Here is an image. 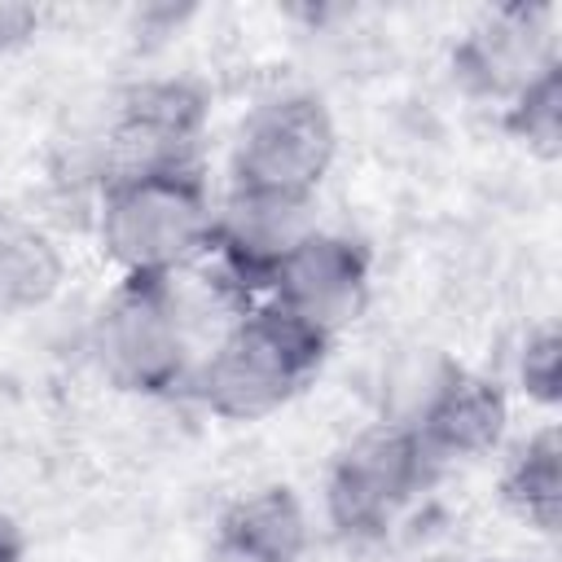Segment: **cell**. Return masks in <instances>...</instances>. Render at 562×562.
<instances>
[{
  "label": "cell",
  "mask_w": 562,
  "mask_h": 562,
  "mask_svg": "<svg viewBox=\"0 0 562 562\" xmlns=\"http://www.w3.org/2000/svg\"><path fill=\"white\" fill-rule=\"evenodd\" d=\"M435 461L404 422H373L351 435L325 474V518L347 540H382L426 492Z\"/></svg>",
  "instance_id": "277c9868"
},
{
  "label": "cell",
  "mask_w": 562,
  "mask_h": 562,
  "mask_svg": "<svg viewBox=\"0 0 562 562\" xmlns=\"http://www.w3.org/2000/svg\"><path fill=\"white\" fill-rule=\"evenodd\" d=\"M307 540L312 527L294 487L268 483L237 496L220 514L206 562H299L307 553Z\"/></svg>",
  "instance_id": "8fae6325"
},
{
  "label": "cell",
  "mask_w": 562,
  "mask_h": 562,
  "mask_svg": "<svg viewBox=\"0 0 562 562\" xmlns=\"http://www.w3.org/2000/svg\"><path fill=\"white\" fill-rule=\"evenodd\" d=\"M501 501L536 531L553 536L562 518V430H531L501 470Z\"/></svg>",
  "instance_id": "4fadbf2b"
},
{
  "label": "cell",
  "mask_w": 562,
  "mask_h": 562,
  "mask_svg": "<svg viewBox=\"0 0 562 562\" xmlns=\"http://www.w3.org/2000/svg\"><path fill=\"white\" fill-rule=\"evenodd\" d=\"M312 206L316 198L228 184V193L215 202L211 250H206L224 290L237 294L241 303H250L255 294H268L277 268L294 255V246L312 228H321Z\"/></svg>",
  "instance_id": "52a82bcc"
},
{
  "label": "cell",
  "mask_w": 562,
  "mask_h": 562,
  "mask_svg": "<svg viewBox=\"0 0 562 562\" xmlns=\"http://www.w3.org/2000/svg\"><path fill=\"white\" fill-rule=\"evenodd\" d=\"M501 127L544 162L562 154V61L549 66L501 110Z\"/></svg>",
  "instance_id": "5bb4252c"
},
{
  "label": "cell",
  "mask_w": 562,
  "mask_h": 562,
  "mask_svg": "<svg viewBox=\"0 0 562 562\" xmlns=\"http://www.w3.org/2000/svg\"><path fill=\"white\" fill-rule=\"evenodd\" d=\"M101 373L132 395H171L193 378L189 316L176 281L123 277L92 321Z\"/></svg>",
  "instance_id": "3957f363"
},
{
  "label": "cell",
  "mask_w": 562,
  "mask_h": 562,
  "mask_svg": "<svg viewBox=\"0 0 562 562\" xmlns=\"http://www.w3.org/2000/svg\"><path fill=\"white\" fill-rule=\"evenodd\" d=\"M518 378H522V391L531 400L558 404V395H562V338L553 325H540L527 334L522 356H518Z\"/></svg>",
  "instance_id": "9a60e30c"
},
{
  "label": "cell",
  "mask_w": 562,
  "mask_h": 562,
  "mask_svg": "<svg viewBox=\"0 0 562 562\" xmlns=\"http://www.w3.org/2000/svg\"><path fill=\"white\" fill-rule=\"evenodd\" d=\"M329 342L272 303L241 307L193 364V395L224 422H259L285 408L325 364Z\"/></svg>",
  "instance_id": "7a4b0ae2"
},
{
  "label": "cell",
  "mask_w": 562,
  "mask_h": 562,
  "mask_svg": "<svg viewBox=\"0 0 562 562\" xmlns=\"http://www.w3.org/2000/svg\"><path fill=\"white\" fill-rule=\"evenodd\" d=\"M0 562H22V536L4 514H0Z\"/></svg>",
  "instance_id": "e0dca14e"
},
{
  "label": "cell",
  "mask_w": 562,
  "mask_h": 562,
  "mask_svg": "<svg viewBox=\"0 0 562 562\" xmlns=\"http://www.w3.org/2000/svg\"><path fill=\"white\" fill-rule=\"evenodd\" d=\"M40 31V9L31 4H0V57L22 48Z\"/></svg>",
  "instance_id": "2e32d148"
},
{
  "label": "cell",
  "mask_w": 562,
  "mask_h": 562,
  "mask_svg": "<svg viewBox=\"0 0 562 562\" xmlns=\"http://www.w3.org/2000/svg\"><path fill=\"white\" fill-rule=\"evenodd\" d=\"M268 303L334 342L369 303V250L347 233L312 228L277 268Z\"/></svg>",
  "instance_id": "9c48e42d"
},
{
  "label": "cell",
  "mask_w": 562,
  "mask_h": 562,
  "mask_svg": "<svg viewBox=\"0 0 562 562\" xmlns=\"http://www.w3.org/2000/svg\"><path fill=\"white\" fill-rule=\"evenodd\" d=\"M395 422H404L413 430V439L439 470L448 461L487 457L505 435L509 400H505L501 382H492L465 364L439 360L435 373L426 378V386L413 395L408 413Z\"/></svg>",
  "instance_id": "30bf717a"
},
{
  "label": "cell",
  "mask_w": 562,
  "mask_h": 562,
  "mask_svg": "<svg viewBox=\"0 0 562 562\" xmlns=\"http://www.w3.org/2000/svg\"><path fill=\"white\" fill-rule=\"evenodd\" d=\"M338 154V127L325 97L285 88L246 110L233 136V184L316 198Z\"/></svg>",
  "instance_id": "8992f818"
},
{
  "label": "cell",
  "mask_w": 562,
  "mask_h": 562,
  "mask_svg": "<svg viewBox=\"0 0 562 562\" xmlns=\"http://www.w3.org/2000/svg\"><path fill=\"white\" fill-rule=\"evenodd\" d=\"M558 35L549 4H496L452 44V83L483 105L505 110L527 83L558 66Z\"/></svg>",
  "instance_id": "ba28073f"
},
{
  "label": "cell",
  "mask_w": 562,
  "mask_h": 562,
  "mask_svg": "<svg viewBox=\"0 0 562 562\" xmlns=\"http://www.w3.org/2000/svg\"><path fill=\"white\" fill-rule=\"evenodd\" d=\"M66 277L57 241L26 215L0 206V316H26L44 307Z\"/></svg>",
  "instance_id": "7c38bea8"
},
{
  "label": "cell",
  "mask_w": 562,
  "mask_h": 562,
  "mask_svg": "<svg viewBox=\"0 0 562 562\" xmlns=\"http://www.w3.org/2000/svg\"><path fill=\"white\" fill-rule=\"evenodd\" d=\"M215 198L193 171H145L97 189V237L123 277L176 281L211 250Z\"/></svg>",
  "instance_id": "6da1fadb"
},
{
  "label": "cell",
  "mask_w": 562,
  "mask_h": 562,
  "mask_svg": "<svg viewBox=\"0 0 562 562\" xmlns=\"http://www.w3.org/2000/svg\"><path fill=\"white\" fill-rule=\"evenodd\" d=\"M465 562H518V558H465Z\"/></svg>",
  "instance_id": "ac0fdd59"
},
{
  "label": "cell",
  "mask_w": 562,
  "mask_h": 562,
  "mask_svg": "<svg viewBox=\"0 0 562 562\" xmlns=\"http://www.w3.org/2000/svg\"><path fill=\"white\" fill-rule=\"evenodd\" d=\"M202 136H206V97L189 79H145L132 83L92 149V180L97 189L123 176L145 171H193L202 167Z\"/></svg>",
  "instance_id": "5b68a950"
}]
</instances>
